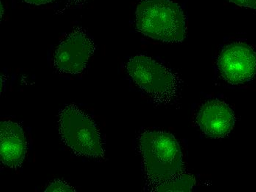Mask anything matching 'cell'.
<instances>
[{"label":"cell","mask_w":256,"mask_h":192,"mask_svg":"<svg viewBox=\"0 0 256 192\" xmlns=\"http://www.w3.org/2000/svg\"><path fill=\"white\" fill-rule=\"evenodd\" d=\"M136 26L146 37L165 42L184 41L186 17L172 0H142L136 9Z\"/></svg>","instance_id":"6da1fadb"},{"label":"cell","mask_w":256,"mask_h":192,"mask_svg":"<svg viewBox=\"0 0 256 192\" xmlns=\"http://www.w3.org/2000/svg\"><path fill=\"white\" fill-rule=\"evenodd\" d=\"M140 149L148 177L165 183L182 174L184 157L177 139L163 131H148L140 137Z\"/></svg>","instance_id":"7a4b0ae2"},{"label":"cell","mask_w":256,"mask_h":192,"mask_svg":"<svg viewBox=\"0 0 256 192\" xmlns=\"http://www.w3.org/2000/svg\"><path fill=\"white\" fill-rule=\"evenodd\" d=\"M60 132L66 144L79 155L104 156L99 131L92 118L76 106H70L60 113Z\"/></svg>","instance_id":"3957f363"},{"label":"cell","mask_w":256,"mask_h":192,"mask_svg":"<svg viewBox=\"0 0 256 192\" xmlns=\"http://www.w3.org/2000/svg\"><path fill=\"white\" fill-rule=\"evenodd\" d=\"M127 70L134 82L158 99H168L176 93L177 79L174 73L152 58L137 55L131 58Z\"/></svg>","instance_id":"277c9868"},{"label":"cell","mask_w":256,"mask_h":192,"mask_svg":"<svg viewBox=\"0 0 256 192\" xmlns=\"http://www.w3.org/2000/svg\"><path fill=\"white\" fill-rule=\"evenodd\" d=\"M94 49L93 40L87 33L82 28H76L58 47L54 56V67L62 73H81Z\"/></svg>","instance_id":"5b68a950"},{"label":"cell","mask_w":256,"mask_h":192,"mask_svg":"<svg viewBox=\"0 0 256 192\" xmlns=\"http://www.w3.org/2000/svg\"><path fill=\"white\" fill-rule=\"evenodd\" d=\"M218 66L223 79L230 84L250 82L256 75V52L242 42L230 44L222 51Z\"/></svg>","instance_id":"8992f818"},{"label":"cell","mask_w":256,"mask_h":192,"mask_svg":"<svg viewBox=\"0 0 256 192\" xmlns=\"http://www.w3.org/2000/svg\"><path fill=\"white\" fill-rule=\"evenodd\" d=\"M196 123L208 136L222 138L228 136L232 131L235 124V115L226 102L214 99L201 107Z\"/></svg>","instance_id":"52a82bcc"},{"label":"cell","mask_w":256,"mask_h":192,"mask_svg":"<svg viewBox=\"0 0 256 192\" xmlns=\"http://www.w3.org/2000/svg\"><path fill=\"white\" fill-rule=\"evenodd\" d=\"M26 140L22 128L10 121L0 124V156L6 166L16 168L26 158Z\"/></svg>","instance_id":"ba28073f"},{"label":"cell","mask_w":256,"mask_h":192,"mask_svg":"<svg viewBox=\"0 0 256 192\" xmlns=\"http://www.w3.org/2000/svg\"><path fill=\"white\" fill-rule=\"evenodd\" d=\"M195 185V179L190 174H182L158 186V191H191Z\"/></svg>","instance_id":"9c48e42d"},{"label":"cell","mask_w":256,"mask_h":192,"mask_svg":"<svg viewBox=\"0 0 256 192\" xmlns=\"http://www.w3.org/2000/svg\"><path fill=\"white\" fill-rule=\"evenodd\" d=\"M46 192H74L76 191L74 188L70 186V185L66 182H64L62 180H56L51 183L49 186L48 187Z\"/></svg>","instance_id":"30bf717a"},{"label":"cell","mask_w":256,"mask_h":192,"mask_svg":"<svg viewBox=\"0 0 256 192\" xmlns=\"http://www.w3.org/2000/svg\"><path fill=\"white\" fill-rule=\"evenodd\" d=\"M242 7L250 8L256 10V0H229Z\"/></svg>","instance_id":"8fae6325"},{"label":"cell","mask_w":256,"mask_h":192,"mask_svg":"<svg viewBox=\"0 0 256 192\" xmlns=\"http://www.w3.org/2000/svg\"><path fill=\"white\" fill-rule=\"evenodd\" d=\"M86 2H88V0H68L65 9H64L62 12H65L66 9L81 8Z\"/></svg>","instance_id":"7c38bea8"},{"label":"cell","mask_w":256,"mask_h":192,"mask_svg":"<svg viewBox=\"0 0 256 192\" xmlns=\"http://www.w3.org/2000/svg\"><path fill=\"white\" fill-rule=\"evenodd\" d=\"M23 1L26 2V3H29V4L40 6V5L51 3V2L54 1V0H23Z\"/></svg>","instance_id":"4fadbf2b"}]
</instances>
